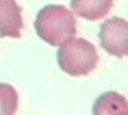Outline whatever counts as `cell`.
Returning <instances> with one entry per match:
<instances>
[{"label":"cell","mask_w":128,"mask_h":115,"mask_svg":"<svg viewBox=\"0 0 128 115\" xmlns=\"http://www.w3.org/2000/svg\"><path fill=\"white\" fill-rule=\"evenodd\" d=\"M73 13L62 5H48L36 15L34 27L37 35L51 46H61L77 34Z\"/></svg>","instance_id":"1"},{"label":"cell","mask_w":128,"mask_h":115,"mask_svg":"<svg viewBox=\"0 0 128 115\" xmlns=\"http://www.w3.org/2000/svg\"><path fill=\"white\" fill-rule=\"evenodd\" d=\"M56 56L61 70L73 77L90 74L100 59L95 46L83 38H73L62 44Z\"/></svg>","instance_id":"2"},{"label":"cell","mask_w":128,"mask_h":115,"mask_svg":"<svg viewBox=\"0 0 128 115\" xmlns=\"http://www.w3.org/2000/svg\"><path fill=\"white\" fill-rule=\"evenodd\" d=\"M98 37L100 46L118 58L128 56V21L118 17L106 20L100 25Z\"/></svg>","instance_id":"3"},{"label":"cell","mask_w":128,"mask_h":115,"mask_svg":"<svg viewBox=\"0 0 128 115\" xmlns=\"http://www.w3.org/2000/svg\"><path fill=\"white\" fill-rule=\"evenodd\" d=\"M22 10L15 0H0V38L21 37L20 30L24 27Z\"/></svg>","instance_id":"4"},{"label":"cell","mask_w":128,"mask_h":115,"mask_svg":"<svg viewBox=\"0 0 128 115\" xmlns=\"http://www.w3.org/2000/svg\"><path fill=\"white\" fill-rule=\"evenodd\" d=\"M93 115H128V101L115 91L106 92L94 102Z\"/></svg>","instance_id":"5"},{"label":"cell","mask_w":128,"mask_h":115,"mask_svg":"<svg viewBox=\"0 0 128 115\" xmlns=\"http://www.w3.org/2000/svg\"><path fill=\"white\" fill-rule=\"evenodd\" d=\"M113 5V0H71L70 3L77 16L90 21L105 17Z\"/></svg>","instance_id":"6"},{"label":"cell","mask_w":128,"mask_h":115,"mask_svg":"<svg viewBox=\"0 0 128 115\" xmlns=\"http://www.w3.org/2000/svg\"><path fill=\"white\" fill-rule=\"evenodd\" d=\"M18 106V95L10 84L0 83V115H14Z\"/></svg>","instance_id":"7"}]
</instances>
